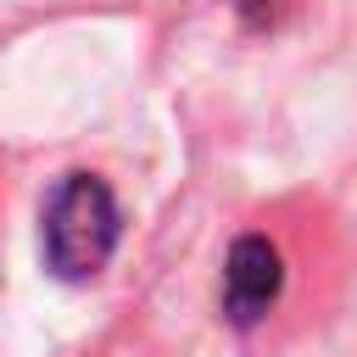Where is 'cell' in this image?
<instances>
[{"label":"cell","mask_w":357,"mask_h":357,"mask_svg":"<svg viewBox=\"0 0 357 357\" xmlns=\"http://www.w3.org/2000/svg\"><path fill=\"white\" fill-rule=\"evenodd\" d=\"M117 201L95 173H67L45 206V262L61 279H89L117 245Z\"/></svg>","instance_id":"6da1fadb"},{"label":"cell","mask_w":357,"mask_h":357,"mask_svg":"<svg viewBox=\"0 0 357 357\" xmlns=\"http://www.w3.org/2000/svg\"><path fill=\"white\" fill-rule=\"evenodd\" d=\"M279 284H284V262H279V245L268 234H240L229 245V262H223V312L229 324H257L273 301H279Z\"/></svg>","instance_id":"7a4b0ae2"},{"label":"cell","mask_w":357,"mask_h":357,"mask_svg":"<svg viewBox=\"0 0 357 357\" xmlns=\"http://www.w3.org/2000/svg\"><path fill=\"white\" fill-rule=\"evenodd\" d=\"M290 0H240V11H245V22H257V28H268V22H279V11H284Z\"/></svg>","instance_id":"3957f363"}]
</instances>
